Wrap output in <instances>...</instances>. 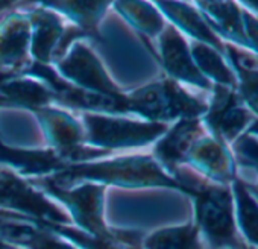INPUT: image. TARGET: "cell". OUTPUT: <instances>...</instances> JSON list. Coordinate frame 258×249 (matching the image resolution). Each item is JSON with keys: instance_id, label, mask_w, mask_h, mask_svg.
<instances>
[{"instance_id": "obj_24", "label": "cell", "mask_w": 258, "mask_h": 249, "mask_svg": "<svg viewBox=\"0 0 258 249\" xmlns=\"http://www.w3.org/2000/svg\"><path fill=\"white\" fill-rule=\"evenodd\" d=\"M252 170H253V173H255V184H252V185L249 184V185H250L255 192H258V166H256V167H253Z\"/></svg>"}, {"instance_id": "obj_17", "label": "cell", "mask_w": 258, "mask_h": 249, "mask_svg": "<svg viewBox=\"0 0 258 249\" xmlns=\"http://www.w3.org/2000/svg\"><path fill=\"white\" fill-rule=\"evenodd\" d=\"M29 38V20L19 14L10 17L0 28V64L13 67L22 66L26 59Z\"/></svg>"}, {"instance_id": "obj_21", "label": "cell", "mask_w": 258, "mask_h": 249, "mask_svg": "<svg viewBox=\"0 0 258 249\" xmlns=\"http://www.w3.org/2000/svg\"><path fill=\"white\" fill-rule=\"evenodd\" d=\"M44 7H47L50 10H59V11L66 13L69 17H72V20L79 28L93 31L96 23L99 22L100 16L108 8V4H85V2L73 4V2H69V4H46Z\"/></svg>"}, {"instance_id": "obj_26", "label": "cell", "mask_w": 258, "mask_h": 249, "mask_svg": "<svg viewBox=\"0 0 258 249\" xmlns=\"http://www.w3.org/2000/svg\"><path fill=\"white\" fill-rule=\"evenodd\" d=\"M246 249H247V247H246Z\"/></svg>"}, {"instance_id": "obj_12", "label": "cell", "mask_w": 258, "mask_h": 249, "mask_svg": "<svg viewBox=\"0 0 258 249\" xmlns=\"http://www.w3.org/2000/svg\"><path fill=\"white\" fill-rule=\"evenodd\" d=\"M195 5L223 43L246 50L240 2H198Z\"/></svg>"}, {"instance_id": "obj_3", "label": "cell", "mask_w": 258, "mask_h": 249, "mask_svg": "<svg viewBox=\"0 0 258 249\" xmlns=\"http://www.w3.org/2000/svg\"><path fill=\"white\" fill-rule=\"evenodd\" d=\"M127 112H136L146 121L172 125L185 118H202L208 106V94H196L188 87L166 78L126 96Z\"/></svg>"}, {"instance_id": "obj_13", "label": "cell", "mask_w": 258, "mask_h": 249, "mask_svg": "<svg viewBox=\"0 0 258 249\" xmlns=\"http://www.w3.org/2000/svg\"><path fill=\"white\" fill-rule=\"evenodd\" d=\"M235 225L244 249H258V198L240 176L231 184Z\"/></svg>"}, {"instance_id": "obj_6", "label": "cell", "mask_w": 258, "mask_h": 249, "mask_svg": "<svg viewBox=\"0 0 258 249\" xmlns=\"http://www.w3.org/2000/svg\"><path fill=\"white\" fill-rule=\"evenodd\" d=\"M182 166L213 184L231 185L240 176L238 163L231 146L211 136L207 130L195 140Z\"/></svg>"}, {"instance_id": "obj_8", "label": "cell", "mask_w": 258, "mask_h": 249, "mask_svg": "<svg viewBox=\"0 0 258 249\" xmlns=\"http://www.w3.org/2000/svg\"><path fill=\"white\" fill-rule=\"evenodd\" d=\"M160 61L169 78L201 93H210L213 85L199 73L191 58L188 40L170 23L158 37Z\"/></svg>"}, {"instance_id": "obj_1", "label": "cell", "mask_w": 258, "mask_h": 249, "mask_svg": "<svg viewBox=\"0 0 258 249\" xmlns=\"http://www.w3.org/2000/svg\"><path fill=\"white\" fill-rule=\"evenodd\" d=\"M173 178L193 198L195 216L191 220L198 226L207 247L244 249L235 225L231 185L204 181L184 166L173 172Z\"/></svg>"}, {"instance_id": "obj_4", "label": "cell", "mask_w": 258, "mask_h": 249, "mask_svg": "<svg viewBox=\"0 0 258 249\" xmlns=\"http://www.w3.org/2000/svg\"><path fill=\"white\" fill-rule=\"evenodd\" d=\"M84 142L102 151L140 148L160 140L170 125L155 121H133L97 112H84Z\"/></svg>"}, {"instance_id": "obj_19", "label": "cell", "mask_w": 258, "mask_h": 249, "mask_svg": "<svg viewBox=\"0 0 258 249\" xmlns=\"http://www.w3.org/2000/svg\"><path fill=\"white\" fill-rule=\"evenodd\" d=\"M29 23L32 28V52L35 58L44 64L52 58L56 43H59L64 35L62 23L56 14L44 10L32 13Z\"/></svg>"}, {"instance_id": "obj_15", "label": "cell", "mask_w": 258, "mask_h": 249, "mask_svg": "<svg viewBox=\"0 0 258 249\" xmlns=\"http://www.w3.org/2000/svg\"><path fill=\"white\" fill-rule=\"evenodd\" d=\"M188 44L195 66L213 87H237L235 73L226 53L196 41H188Z\"/></svg>"}, {"instance_id": "obj_2", "label": "cell", "mask_w": 258, "mask_h": 249, "mask_svg": "<svg viewBox=\"0 0 258 249\" xmlns=\"http://www.w3.org/2000/svg\"><path fill=\"white\" fill-rule=\"evenodd\" d=\"M115 184L124 187H169L179 192L185 189L152 157H126L106 161H84L66 164L49 182H79Z\"/></svg>"}, {"instance_id": "obj_25", "label": "cell", "mask_w": 258, "mask_h": 249, "mask_svg": "<svg viewBox=\"0 0 258 249\" xmlns=\"http://www.w3.org/2000/svg\"><path fill=\"white\" fill-rule=\"evenodd\" d=\"M8 7H11L10 4H0V11H4V10H7Z\"/></svg>"}, {"instance_id": "obj_20", "label": "cell", "mask_w": 258, "mask_h": 249, "mask_svg": "<svg viewBox=\"0 0 258 249\" xmlns=\"http://www.w3.org/2000/svg\"><path fill=\"white\" fill-rule=\"evenodd\" d=\"M121 16H124L139 31L149 37H160L166 28L163 14L157 7L148 4H115Z\"/></svg>"}, {"instance_id": "obj_10", "label": "cell", "mask_w": 258, "mask_h": 249, "mask_svg": "<svg viewBox=\"0 0 258 249\" xmlns=\"http://www.w3.org/2000/svg\"><path fill=\"white\" fill-rule=\"evenodd\" d=\"M204 131L205 127L201 118H185L172 123L157 143L155 160L173 176V172L184 164L188 149Z\"/></svg>"}, {"instance_id": "obj_18", "label": "cell", "mask_w": 258, "mask_h": 249, "mask_svg": "<svg viewBox=\"0 0 258 249\" xmlns=\"http://www.w3.org/2000/svg\"><path fill=\"white\" fill-rule=\"evenodd\" d=\"M0 96L4 100L35 108V111L58 99L55 91L52 88H47L46 84H38L26 78H10V75L7 73H4V76L0 78Z\"/></svg>"}, {"instance_id": "obj_16", "label": "cell", "mask_w": 258, "mask_h": 249, "mask_svg": "<svg viewBox=\"0 0 258 249\" xmlns=\"http://www.w3.org/2000/svg\"><path fill=\"white\" fill-rule=\"evenodd\" d=\"M142 249H208L193 220L164 226L148 234Z\"/></svg>"}, {"instance_id": "obj_23", "label": "cell", "mask_w": 258, "mask_h": 249, "mask_svg": "<svg viewBox=\"0 0 258 249\" xmlns=\"http://www.w3.org/2000/svg\"><path fill=\"white\" fill-rule=\"evenodd\" d=\"M247 136H252V137H256L258 139V118L252 123V127L247 131Z\"/></svg>"}, {"instance_id": "obj_7", "label": "cell", "mask_w": 258, "mask_h": 249, "mask_svg": "<svg viewBox=\"0 0 258 249\" xmlns=\"http://www.w3.org/2000/svg\"><path fill=\"white\" fill-rule=\"evenodd\" d=\"M44 184L70 211L69 217L76 223L78 229L97 238H108L115 234L103 219V185L84 182L75 189H59L49 181Z\"/></svg>"}, {"instance_id": "obj_22", "label": "cell", "mask_w": 258, "mask_h": 249, "mask_svg": "<svg viewBox=\"0 0 258 249\" xmlns=\"http://www.w3.org/2000/svg\"><path fill=\"white\" fill-rule=\"evenodd\" d=\"M240 7L244 32V49L246 52L258 56V10L247 2H240Z\"/></svg>"}, {"instance_id": "obj_14", "label": "cell", "mask_w": 258, "mask_h": 249, "mask_svg": "<svg viewBox=\"0 0 258 249\" xmlns=\"http://www.w3.org/2000/svg\"><path fill=\"white\" fill-rule=\"evenodd\" d=\"M226 56L237 81V93L258 118V56L225 43Z\"/></svg>"}, {"instance_id": "obj_9", "label": "cell", "mask_w": 258, "mask_h": 249, "mask_svg": "<svg viewBox=\"0 0 258 249\" xmlns=\"http://www.w3.org/2000/svg\"><path fill=\"white\" fill-rule=\"evenodd\" d=\"M58 69L67 79L75 84L73 87L76 88L109 97L123 96L118 88L109 81L93 52L79 43L75 44L70 53H67L58 63Z\"/></svg>"}, {"instance_id": "obj_5", "label": "cell", "mask_w": 258, "mask_h": 249, "mask_svg": "<svg viewBox=\"0 0 258 249\" xmlns=\"http://www.w3.org/2000/svg\"><path fill=\"white\" fill-rule=\"evenodd\" d=\"M201 120L211 136L232 146L247 134L256 117L235 88L214 85L208 93L207 112Z\"/></svg>"}, {"instance_id": "obj_11", "label": "cell", "mask_w": 258, "mask_h": 249, "mask_svg": "<svg viewBox=\"0 0 258 249\" xmlns=\"http://www.w3.org/2000/svg\"><path fill=\"white\" fill-rule=\"evenodd\" d=\"M155 7L188 41L202 43L226 53L225 43L214 34V31L195 4L191 5L179 2H160Z\"/></svg>"}]
</instances>
